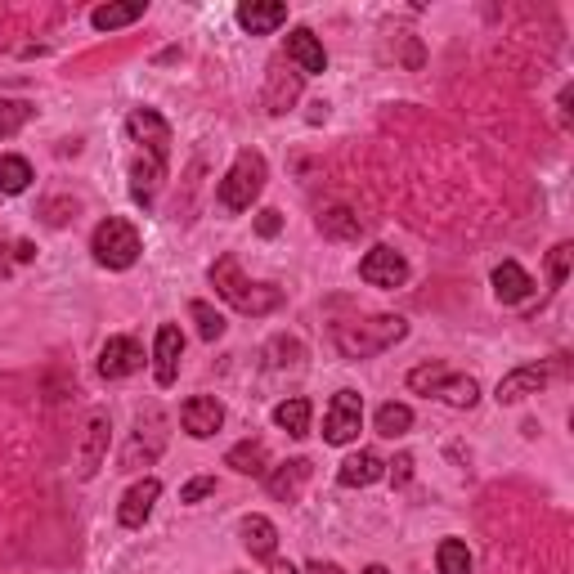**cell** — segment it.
Masks as SVG:
<instances>
[{
    "mask_svg": "<svg viewBox=\"0 0 574 574\" xmlns=\"http://www.w3.org/2000/svg\"><path fill=\"white\" fill-rule=\"evenodd\" d=\"M180 427L189 431L193 440H211V435L225 427V404H220L216 395H193L180 409Z\"/></svg>",
    "mask_w": 574,
    "mask_h": 574,
    "instance_id": "30bf717a",
    "label": "cell"
},
{
    "mask_svg": "<svg viewBox=\"0 0 574 574\" xmlns=\"http://www.w3.org/2000/svg\"><path fill=\"white\" fill-rule=\"evenodd\" d=\"M287 59L296 63V72H301V77H314V72H328V54H323L319 36H314L310 27H296V32L287 36Z\"/></svg>",
    "mask_w": 574,
    "mask_h": 574,
    "instance_id": "e0dca14e",
    "label": "cell"
},
{
    "mask_svg": "<svg viewBox=\"0 0 574 574\" xmlns=\"http://www.w3.org/2000/svg\"><path fill=\"white\" fill-rule=\"evenodd\" d=\"M189 314H193V323H198V337L202 341H220V337H225L229 323H225V314H220L211 301H193Z\"/></svg>",
    "mask_w": 574,
    "mask_h": 574,
    "instance_id": "f1b7e54d",
    "label": "cell"
},
{
    "mask_svg": "<svg viewBox=\"0 0 574 574\" xmlns=\"http://www.w3.org/2000/svg\"><path fill=\"white\" fill-rule=\"evenodd\" d=\"M265 175H270V171H265V157L256 153V148H243V153L234 157V166L225 171L220 189H216L220 207H225V211H247L256 198H261Z\"/></svg>",
    "mask_w": 574,
    "mask_h": 574,
    "instance_id": "277c9868",
    "label": "cell"
},
{
    "mask_svg": "<svg viewBox=\"0 0 574 574\" xmlns=\"http://www.w3.org/2000/svg\"><path fill=\"white\" fill-rule=\"evenodd\" d=\"M180 359H184V337L175 323H162L157 328V341H153V377L157 386H175L180 377Z\"/></svg>",
    "mask_w": 574,
    "mask_h": 574,
    "instance_id": "4fadbf2b",
    "label": "cell"
},
{
    "mask_svg": "<svg viewBox=\"0 0 574 574\" xmlns=\"http://www.w3.org/2000/svg\"><path fill=\"white\" fill-rule=\"evenodd\" d=\"M27 122H32V104H23V99H0V140H14Z\"/></svg>",
    "mask_w": 574,
    "mask_h": 574,
    "instance_id": "4dcf8cb0",
    "label": "cell"
},
{
    "mask_svg": "<svg viewBox=\"0 0 574 574\" xmlns=\"http://www.w3.org/2000/svg\"><path fill=\"white\" fill-rule=\"evenodd\" d=\"M157 498H162V480H153V476L135 480V485H131V489H126L122 507H117V521H122V525H126V530H140V525L148 521V516H153Z\"/></svg>",
    "mask_w": 574,
    "mask_h": 574,
    "instance_id": "5bb4252c",
    "label": "cell"
},
{
    "mask_svg": "<svg viewBox=\"0 0 574 574\" xmlns=\"http://www.w3.org/2000/svg\"><path fill=\"white\" fill-rule=\"evenodd\" d=\"M243 548L252 552V557H261V561H274V552H279V530H274L270 516H247L243 521Z\"/></svg>",
    "mask_w": 574,
    "mask_h": 574,
    "instance_id": "44dd1931",
    "label": "cell"
},
{
    "mask_svg": "<svg viewBox=\"0 0 574 574\" xmlns=\"http://www.w3.org/2000/svg\"><path fill=\"white\" fill-rule=\"evenodd\" d=\"M144 0H122V5H99L95 14H90V23L99 27V32H117V27H131L144 18Z\"/></svg>",
    "mask_w": 574,
    "mask_h": 574,
    "instance_id": "603a6c76",
    "label": "cell"
},
{
    "mask_svg": "<svg viewBox=\"0 0 574 574\" xmlns=\"http://www.w3.org/2000/svg\"><path fill=\"white\" fill-rule=\"evenodd\" d=\"M287 23V5L283 0H243L238 5V27L252 36H270L274 27Z\"/></svg>",
    "mask_w": 574,
    "mask_h": 574,
    "instance_id": "2e32d148",
    "label": "cell"
},
{
    "mask_svg": "<svg viewBox=\"0 0 574 574\" xmlns=\"http://www.w3.org/2000/svg\"><path fill=\"white\" fill-rule=\"evenodd\" d=\"M265 444L261 440H243L225 453V467H234L238 476H265Z\"/></svg>",
    "mask_w": 574,
    "mask_h": 574,
    "instance_id": "d4e9b609",
    "label": "cell"
},
{
    "mask_svg": "<svg viewBox=\"0 0 574 574\" xmlns=\"http://www.w3.org/2000/svg\"><path fill=\"white\" fill-rule=\"evenodd\" d=\"M364 431V400L355 391H337L328 404V418H323V440L328 444H350Z\"/></svg>",
    "mask_w": 574,
    "mask_h": 574,
    "instance_id": "52a82bcc",
    "label": "cell"
},
{
    "mask_svg": "<svg viewBox=\"0 0 574 574\" xmlns=\"http://www.w3.org/2000/svg\"><path fill=\"white\" fill-rule=\"evenodd\" d=\"M386 476V462L377 458V453H368V449H359V453H350L346 462H341V471H337V480L346 489H364V485H377V480Z\"/></svg>",
    "mask_w": 574,
    "mask_h": 574,
    "instance_id": "ffe728a7",
    "label": "cell"
},
{
    "mask_svg": "<svg viewBox=\"0 0 574 574\" xmlns=\"http://www.w3.org/2000/svg\"><path fill=\"white\" fill-rule=\"evenodd\" d=\"M126 131H131L135 144H144V153L153 157L157 166L171 162V126H166L153 108H135L131 122H126Z\"/></svg>",
    "mask_w": 574,
    "mask_h": 574,
    "instance_id": "ba28073f",
    "label": "cell"
},
{
    "mask_svg": "<svg viewBox=\"0 0 574 574\" xmlns=\"http://www.w3.org/2000/svg\"><path fill=\"white\" fill-rule=\"evenodd\" d=\"M296 95H301V72H292L287 68L283 72V63L270 72V86H265V104H270V113H287V108L296 104Z\"/></svg>",
    "mask_w": 574,
    "mask_h": 574,
    "instance_id": "7402d4cb",
    "label": "cell"
},
{
    "mask_svg": "<svg viewBox=\"0 0 574 574\" xmlns=\"http://www.w3.org/2000/svg\"><path fill=\"white\" fill-rule=\"evenodd\" d=\"M90 252H95V261L104 265V270H131L135 261H140V234H135V225H126V220L108 216L104 225L95 229V238H90Z\"/></svg>",
    "mask_w": 574,
    "mask_h": 574,
    "instance_id": "5b68a950",
    "label": "cell"
},
{
    "mask_svg": "<svg viewBox=\"0 0 574 574\" xmlns=\"http://www.w3.org/2000/svg\"><path fill=\"white\" fill-rule=\"evenodd\" d=\"M409 391L431 395V400H444L453 409H471L480 400V382L471 373H453L444 364H422L409 373Z\"/></svg>",
    "mask_w": 574,
    "mask_h": 574,
    "instance_id": "3957f363",
    "label": "cell"
},
{
    "mask_svg": "<svg viewBox=\"0 0 574 574\" xmlns=\"http://www.w3.org/2000/svg\"><path fill=\"white\" fill-rule=\"evenodd\" d=\"M162 175H166V166H157L153 157H135V162H131V198L140 202V207H148V202H153V193H157V184H162Z\"/></svg>",
    "mask_w": 574,
    "mask_h": 574,
    "instance_id": "cb8c5ba5",
    "label": "cell"
},
{
    "mask_svg": "<svg viewBox=\"0 0 574 574\" xmlns=\"http://www.w3.org/2000/svg\"><path fill=\"white\" fill-rule=\"evenodd\" d=\"M310 476H314V462L310 458H292V462H283L279 471H270V476H265V485H270L274 498L296 503V498H301V489L310 485Z\"/></svg>",
    "mask_w": 574,
    "mask_h": 574,
    "instance_id": "ac0fdd59",
    "label": "cell"
},
{
    "mask_svg": "<svg viewBox=\"0 0 574 574\" xmlns=\"http://www.w3.org/2000/svg\"><path fill=\"white\" fill-rule=\"evenodd\" d=\"M305 574H341V570L332 566V561H310V566H305Z\"/></svg>",
    "mask_w": 574,
    "mask_h": 574,
    "instance_id": "74e56055",
    "label": "cell"
},
{
    "mask_svg": "<svg viewBox=\"0 0 574 574\" xmlns=\"http://www.w3.org/2000/svg\"><path fill=\"white\" fill-rule=\"evenodd\" d=\"M144 368V346L135 337H108L99 350V377L104 382H122V377Z\"/></svg>",
    "mask_w": 574,
    "mask_h": 574,
    "instance_id": "9c48e42d",
    "label": "cell"
},
{
    "mask_svg": "<svg viewBox=\"0 0 574 574\" xmlns=\"http://www.w3.org/2000/svg\"><path fill=\"white\" fill-rule=\"evenodd\" d=\"M279 229H283V216H279V211H261V216H256V234H261V238H274Z\"/></svg>",
    "mask_w": 574,
    "mask_h": 574,
    "instance_id": "d590c367",
    "label": "cell"
},
{
    "mask_svg": "<svg viewBox=\"0 0 574 574\" xmlns=\"http://www.w3.org/2000/svg\"><path fill=\"white\" fill-rule=\"evenodd\" d=\"M319 229L328 238H359V229L364 225H359V216H350L346 207H332V211H323L319 216Z\"/></svg>",
    "mask_w": 574,
    "mask_h": 574,
    "instance_id": "1f68e13d",
    "label": "cell"
},
{
    "mask_svg": "<svg viewBox=\"0 0 574 574\" xmlns=\"http://www.w3.org/2000/svg\"><path fill=\"white\" fill-rule=\"evenodd\" d=\"M494 296L503 305H521V301H530V292H534V279L521 270L516 261H503V265H494Z\"/></svg>",
    "mask_w": 574,
    "mask_h": 574,
    "instance_id": "d6986e66",
    "label": "cell"
},
{
    "mask_svg": "<svg viewBox=\"0 0 574 574\" xmlns=\"http://www.w3.org/2000/svg\"><path fill=\"white\" fill-rule=\"evenodd\" d=\"M413 427V409L409 404H382L377 409V435H386V440H400V435H409Z\"/></svg>",
    "mask_w": 574,
    "mask_h": 574,
    "instance_id": "4316f807",
    "label": "cell"
},
{
    "mask_svg": "<svg viewBox=\"0 0 574 574\" xmlns=\"http://www.w3.org/2000/svg\"><path fill=\"white\" fill-rule=\"evenodd\" d=\"M27 184H32V166H27V157H18V153L0 157V193H23Z\"/></svg>",
    "mask_w": 574,
    "mask_h": 574,
    "instance_id": "83f0119b",
    "label": "cell"
},
{
    "mask_svg": "<svg viewBox=\"0 0 574 574\" xmlns=\"http://www.w3.org/2000/svg\"><path fill=\"white\" fill-rule=\"evenodd\" d=\"M108 431H113L108 413L95 409V413L86 418V440H81V467H77L81 480H90L99 467H104V458H108Z\"/></svg>",
    "mask_w": 574,
    "mask_h": 574,
    "instance_id": "9a60e30c",
    "label": "cell"
},
{
    "mask_svg": "<svg viewBox=\"0 0 574 574\" xmlns=\"http://www.w3.org/2000/svg\"><path fill=\"white\" fill-rule=\"evenodd\" d=\"M270 574H301V570H296V566H287V561H274Z\"/></svg>",
    "mask_w": 574,
    "mask_h": 574,
    "instance_id": "f35d334b",
    "label": "cell"
},
{
    "mask_svg": "<svg viewBox=\"0 0 574 574\" xmlns=\"http://www.w3.org/2000/svg\"><path fill=\"white\" fill-rule=\"evenodd\" d=\"M404 337H409V323L400 314H373V319H350L332 328V346L346 359H373Z\"/></svg>",
    "mask_w": 574,
    "mask_h": 574,
    "instance_id": "7a4b0ae2",
    "label": "cell"
},
{
    "mask_svg": "<svg viewBox=\"0 0 574 574\" xmlns=\"http://www.w3.org/2000/svg\"><path fill=\"white\" fill-rule=\"evenodd\" d=\"M216 494V476H193L189 485L180 489V503H202V498Z\"/></svg>",
    "mask_w": 574,
    "mask_h": 574,
    "instance_id": "e575fe53",
    "label": "cell"
},
{
    "mask_svg": "<svg viewBox=\"0 0 574 574\" xmlns=\"http://www.w3.org/2000/svg\"><path fill=\"white\" fill-rule=\"evenodd\" d=\"M359 279L373 287H400L409 279V261H404L395 247H373V252L359 261Z\"/></svg>",
    "mask_w": 574,
    "mask_h": 574,
    "instance_id": "8fae6325",
    "label": "cell"
},
{
    "mask_svg": "<svg viewBox=\"0 0 574 574\" xmlns=\"http://www.w3.org/2000/svg\"><path fill=\"white\" fill-rule=\"evenodd\" d=\"M364 574H391V570H386V566H368Z\"/></svg>",
    "mask_w": 574,
    "mask_h": 574,
    "instance_id": "ab89813d",
    "label": "cell"
},
{
    "mask_svg": "<svg viewBox=\"0 0 574 574\" xmlns=\"http://www.w3.org/2000/svg\"><path fill=\"white\" fill-rule=\"evenodd\" d=\"M265 355H270L274 368H287V364H301V359H305V346H301V341H292V337H274Z\"/></svg>",
    "mask_w": 574,
    "mask_h": 574,
    "instance_id": "d6a6232c",
    "label": "cell"
},
{
    "mask_svg": "<svg viewBox=\"0 0 574 574\" xmlns=\"http://www.w3.org/2000/svg\"><path fill=\"white\" fill-rule=\"evenodd\" d=\"M548 382H552V368H548V364L512 368V373H507L503 382H498L494 400H498V404H521V400H530V395H539Z\"/></svg>",
    "mask_w": 574,
    "mask_h": 574,
    "instance_id": "7c38bea8",
    "label": "cell"
},
{
    "mask_svg": "<svg viewBox=\"0 0 574 574\" xmlns=\"http://www.w3.org/2000/svg\"><path fill=\"white\" fill-rule=\"evenodd\" d=\"M570 261H574V247L570 243L552 247V256H548V279H552V287H561V283L570 279Z\"/></svg>",
    "mask_w": 574,
    "mask_h": 574,
    "instance_id": "836d02e7",
    "label": "cell"
},
{
    "mask_svg": "<svg viewBox=\"0 0 574 574\" xmlns=\"http://www.w3.org/2000/svg\"><path fill=\"white\" fill-rule=\"evenodd\" d=\"M391 476H395V485H404V480L413 476V458H409V453H400V458L391 462Z\"/></svg>",
    "mask_w": 574,
    "mask_h": 574,
    "instance_id": "8d00e7d4",
    "label": "cell"
},
{
    "mask_svg": "<svg viewBox=\"0 0 574 574\" xmlns=\"http://www.w3.org/2000/svg\"><path fill=\"white\" fill-rule=\"evenodd\" d=\"M310 400H305V395H292V400H283L279 409H274V422H279V427L287 431V435H305L310 431Z\"/></svg>",
    "mask_w": 574,
    "mask_h": 574,
    "instance_id": "484cf974",
    "label": "cell"
},
{
    "mask_svg": "<svg viewBox=\"0 0 574 574\" xmlns=\"http://www.w3.org/2000/svg\"><path fill=\"white\" fill-rule=\"evenodd\" d=\"M435 566L440 574H471V552L462 539H444L440 552H435Z\"/></svg>",
    "mask_w": 574,
    "mask_h": 574,
    "instance_id": "f546056e",
    "label": "cell"
},
{
    "mask_svg": "<svg viewBox=\"0 0 574 574\" xmlns=\"http://www.w3.org/2000/svg\"><path fill=\"white\" fill-rule=\"evenodd\" d=\"M166 427H171V418L162 413V404H144L140 418H135L131 444L122 449V467L135 471V467H140V453H144V467H148V462L166 449Z\"/></svg>",
    "mask_w": 574,
    "mask_h": 574,
    "instance_id": "8992f818",
    "label": "cell"
},
{
    "mask_svg": "<svg viewBox=\"0 0 574 574\" xmlns=\"http://www.w3.org/2000/svg\"><path fill=\"white\" fill-rule=\"evenodd\" d=\"M211 287H216L220 301H229L238 314H252V319L274 314L287 301L283 287H274V283H247L243 270H238V256H220V261L211 265Z\"/></svg>",
    "mask_w": 574,
    "mask_h": 574,
    "instance_id": "6da1fadb",
    "label": "cell"
}]
</instances>
